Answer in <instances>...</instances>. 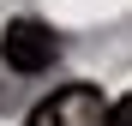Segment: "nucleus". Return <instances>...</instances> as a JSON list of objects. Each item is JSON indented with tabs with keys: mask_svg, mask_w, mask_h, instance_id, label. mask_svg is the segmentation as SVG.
Listing matches in <instances>:
<instances>
[{
	"mask_svg": "<svg viewBox=\"0 0 132 126\" xmlns=\"http://www.w3.org/2000/svg\"><path fill=\"white\" fill-rule=\"evenodd\" d=\"M0 54H6L12 72H48L60 60V36L42 24V18H12L6 36H0Z\"/></svg>",
	"mask_w": 132,
	"mask_h": 126,
	"instance_id": "nucleus-1",
	"label": "nucleus"
},
{
	"mask_svg": "<svg viewBox=\"0 0 132 126\" xmlns=\"http://www.w3.org/2000/svg\"><path fill=\"white\" fill-rule=\"evenodd\" d=\"M102 114H108V102H102L96 84H66V90H54L24 126H102Z\"/></svg>",
	"mask_w": 132,
	"mask_h": 126,
	"instance_id": "nucleus-2",
	"label": "nucleus"
},
{
	"mask_svg": "<svg viewBox=\"0 0 132 126\" xmlns=\"http://www.w3.org/2000/svg\"><path fill=\"white\" fill-rule=\"evenodd\" d=\"M102 126H132V102L120 96V102H108V114H102Z\"/></svg>",
	"mask_w": 132,
	"mask_h": 126,
	"instance_id": "nucleus-3",
	"label": "nucleus"
}]
</instances>
